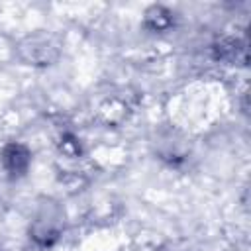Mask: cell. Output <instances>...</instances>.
Instances as JSON below:
<instances>
[{"label": "cell", "instance_id": "obj_1", "mask_svg": "<svg viewBox=\"0 0 251 251\" xmlns=\"http://www.w3.org/2000/svg\"><path fill=\"white\" fill-rule=\"evenodd\" d=\"M18 57L31 67H49L59 59V43L51 33L35 31L25 35L18 47Z\"/></svg>", "mask_w": 251, "mask_h": 251}, {"label": "cell", "instance_id": "obj_2", "mask_svg": "<svg viewBox=\"0 0 251 251\" xmlns=\"http://www.w3.org/2000/svg\"><path fill=\"white\" fill-rule=\"evenodd\" d=\"M29 233L39 245H51L59 237V214H57V210L53 206H47L45 210H41L37 214V218L33 220Z\"/></svg>", "mask_w": 251, "mask_h": 251}, {"label": "cell", "instance_id": "obj_3", "mask_svg": "<svg viewBox=\"0 0 251 251\" xmlns=\"http://www.w3.org/2000/svg\"><path fill=\"white\" fill-rule=\"evenodd\" d=\"M0 161H2V167L6 169V173L10 176H24L27 173V169H29L31 153L24 143L12 141V143L2 147Z\"/></svg>", "mask_w": 251, "mask_h": 251}, {"label": "cell", "instance_id": "obj_4", "mask_svg": "<svg viewBox=\"0 0 251 251\" xmlns=\"http://www.w3.org/2000/svg\"><path fill=\"white\" fill-rule=\"evenodd\" d=\"M175 24L173 12L161 4H153L145 10L143 14V27L157 33V31H167L171 25Z\"/></svg>", "mask_w": 251, "mask_h": 251}, {"label": "cell", "instance_id": "obj_5", "mask_svg": "<svg viewBox=\"0 0 251 251\" xmlns=\"http://www.w3.org/2000/svg\"><path fill=\"white\" fill-rule=\"evenodd\" d=\"M214 59L216 61H224V63H235V61H245V47L239 39L233 37H226L222 41H218L214 47Z\"/></svg>", "mask_w": 251, "mask_h": 251}, {"label": "cell", "instance_id": "obj_6", "mask_svg": "<svg viewBox=\"0 0 251 251\" xmlns=\"http://www.w3.org/2000/svg\"><path fill=\"white\" fill-rule=\"evenodd\" d=\"M61 151L65 155H69V157H78L80 155V143H78V139L75 135H71V133L63 135V139H61Z\"/></svg>", "mask_w": 251, "mask_h": 251}]
</instances>
